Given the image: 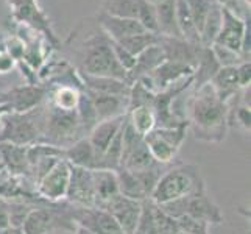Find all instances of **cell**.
Instances as JSON below:
<instances>
[{"label": "cell", "instance_id": "6da1fadb", "mask_svg": "<svg viewBox=\"0 0 251 234\" xmlns=\"http://www.w3.org/2000/svg\"><path fill=\"white\" fill-rule=\"evenodd\" d=\"M229 105L219 99L211 83L195 89L190 103V122L197 139L206 142H222L228 131Z\"/></svg>", "mask_w": 251, "mask_h": 234}, {"label": "cell", "instance_id": "c3c4849f", "mask_svg": "<svg viewBox=\"0 0 251 234\" xmlns=\"http://www.w3.org/2000/svg\"><path fill=\"white\" fill-rule=\"evenodd\" d=\"M5 167H3V162H2V159H0V172H2Z\"/></svg>", "mask_w": 251, "mask_h": 234}, {"label": "cell", "instance_id": "7dc6e473", "mask_svg": "<svg viewBox=\"0 0 251 234\" xmlns=\"http://www.w3.org/2000/svg\"><path fill=\"white\" fill-rule=\"evenodd\" d=\"M147 2H149V3H151V5H154V6H156V5H159V3H162V2H166V0H147Z\"/></svg>", "mask_w": 251, "mask_h": 234}, {"label": "cell", "instance_id": "60d3db41", "mask_svg": "<svg viewBox=\"0 0 251 234\" xmlns=\"http://www.w3.org/2000/svg\"><path fill=\"white\" fill-rule=\"evenodd\" d=\"M112 50H114V55H116V59L119 61V64L122 66L126 72L131 71L136 64V56L131 55L128 50H125L122 46L117 44V42H114V41H112Z\"/></svg>", "mask_w": 251, "mask_h": 234}, {"label": "cell", "instance_id": "d4e9b609", "mask_svg": "<svg viewBox=\"0 0 251 234\" xmlns=\"http://www.w3.org/2000/svg\"><path fill=\"white\" fill-rule=\"evenodd\" d=\"M154 10H156L159 36L183 39L176 25V0H166V2L154 6Z\"/></svg>", "mask_w": 251, "mask_h": 234}, {"label": "cell", "instance_id": "7a4b0ae2", "mask_svg": "<svg viewBox=\"0 0 251 234\" xmlns=\"http://www.w3.org/2000/svg\"><path fill=\"white\" fill-rule=\"evenodd\" d=\"M201 187H204V181L198 167L192 164H181L164 170L150 195V200L154 205L162 206L194 194Z\"/></svg>", "mask_w": 251, "mask_h": 234}, {"label": "cell", "instance_id": "cb8c5ba5", "mask_svg": "<svg viewBox=\"0 0 251 234\" xmlns=\"http://www.w3.org/2000/svg\"><path fill=\"white\" fill-rule=\"evenodd\" d=\"M215 94L219 95V99L225 103H229L231 99H234L236 95L242 91L237 83V74L236 66L234 67H220L219 72L212 77L209 81Z\"/></svg>", "mask_w": 251, "mask_h": 234}, {"label": "cell", "instance_id": "3957f363", "mask_svg": "<svg viewBox=\"0 0 251 234\" xmlns=\"http://www.w3.org/2000/svg\"><path fill=\"white\" fill-rule=\"evenodd\" d=\"M81 74L94 77H111L126 81L128 72L119 64L112 50V41L105 33H95L84 41Z\"/></svg>", "mask_w": 251, "mask_h": 234}, {"label": "cell", "instance_id": "e575fe53", "mask_svg": "<svg viewBox=\"0 0 251 234\" xmlns=\"http://www.w3.org/2000/svg\"><path fill=\"white\" fill-rule=\"evenodd\" d=\"M136 19L142 25V28L145 31L158 34V22H156V10H154V5L149 3L147 0H139V2H137Z\"/></svg>", "mask_w": 251, "mask_h": 234}, {"label": "cell", "instance_id": "b9f144b4", "mask_svg": "<svg viewBox=\"0 0 251 234\" xmlns=\"http://www.w3.org/2000/svg\"><path fill=\"white\" fill-rule=\"evenodd\" d=\"M236 74H237V83L240 89H248L251 83V63L244 61L239 66H236Z\"/></svg>", "mask_w": 251, "mask_h": 234}, {"label": "cell", "instance_id": "603a6c76", "mask_svg": "<svg viewBox=\"0 0 251 234\" xmlns=\"http://www.w3.org/2000/svg\"><path fill=\"white\" fill-rule=\"evenodd\" d=\"M81 80L86 89L100 92V94H108V95H120V97H128L131 84H128L125 80H119V78H111V77H94V75H86L81 74Z\"/></svg>", "mask_w": 251, "mask_h": 234}, {"label": "cell", "instance_id": "4dcf8cb0", "mask_svg": "<svg viewBox=\"0 0 251 234\" xmlns=\"http://www.w3.org/2000/svg\"><path fill=\"white\" fill-rule=\"evenodd\" d=\"M158 42H159L158 34L150 33V31H141V33L131 34V36H128V38L120 39L117 44H120L125 50H128L131 55L137 56L139 53H142L145 49L158 44Z\"/></svg>", "mask_w": 251, "mask_h": 234}, {"label": "cell", "instance_id": "ac0fdd59", "mask_svg": "<svg viewBox=\"0 0 251 234\" xmlns=\"http://www.w3.org/2000/svg\"><path fill=\"white\" fill-rule=\"evenodd\" d=\"M99 24L101 27V31L114 42H119L120 39L131 36V34L145 31L142 28V25L137 22V19L116 17V16H108V14H103V13L99 16Z\"/></svg>", "mask_w": 251, "mask_h": 234}, {"label": "cell", "instance_id": "f1b7e54d", "mask_svg": "<svg viewBox=\"0 0 251 234\" xmlns=\"http://www.w3.org/2000/svg\"><path fill=\"white\" fill-rule=\"evenodd\" d=\"M126 119L141 136H147L158 127L156 116H154V111L151 109V106H137L129 109L126 112Z\"/></svg>", "mask_w": 251, "mask_h": 234}, {"label": "cell", "instance_id": "1f68e13d", "mask_svg": "<svg viewBox=\"0 0 251 234\" xmlns=\"http://www.w3.org/2000/svg\"><path fill=\"white\" fill-rule=\"evenodd\" d=\"M76 116H78V120H80V125H81V130L83 133L86 134L91 130L97 125V114H95V109L92 106V102L89 99V95L86 94V91L83 89L81 91V97H80V102H78V106H76Z\"/></svg>", "mask_w": 251, "mask_h": 234}, {"label": "cell", "instance_id": "30bf717a", "mask_svg": "<svg viewBox=\"0 0 251 234\" xmlns=\"http://www.w3.org/2000/svg\"><path fill=\"white\" fill-rule=\"evenodd\" d=\"M49 97V88L44 84H22L0 92V105H6L11 112H28L41 106Z\"/></svg>", "mask_w": 251, "mask_h": 234}, {"label": "cell", "instance_id": "5bb4252c", "mask_svg": "<svg viewBox=\"0 0 251 234\" xmlns=\"http://www.w3.org/2000/svg\"><path fill=\"white\" fill-rule=\"evenodd\" d=\"M100 209H105L114 217V220L117 222L124 234H134L137 222H139L141 217L142 202H137L133 200V198H128L124 197L122 194H119L116 197H112L111 200H108Z\"/></svg>", "mask_w": 251, "mask_h": 234}, {"label": "cell", "instance_id": "d6a6232c", "mask_svg": "<svg viewBox=\"0 0 251 234\" xmlns=\"http://www.w3.org/2000/svg\"><path fill=\"white\" fill-rule=\"evenodd\" d=\"M137 2L139 0H105L103 2V14L136 19Z\"/></svg>", "mask_w": 251, "mask_h": 234}, {"label": "cell", "instance_id": "52a82bcc", "mask_svg": "<svg viewBox=\"0 0 251 234\" xmlns=\"http://www.w3.org/2000/svg\"><path fill=\"white\" fill-rule=\"evenodd\" d=\"M189 128V120L179 124L176 127H156L147 136H144V141L149 147V152L151 153L153 159L158 164H170L175 159L176 153L179 152L181 145L186 139V133Z\"/></svg>", "mask_w": 251, "mask_h": 234}, {"label": "cell", "instance_id": "f35d334b", "mask_svg": "<svg viewBox=\"0 0 251 234\" xmlns=\"http://www.w3.org/2000/svg\"><path fill=\"white\" fill-rule=\"evenodd\" d=\"M179 230L186 233V234H209V223L200 222V220H194L190 217H179L176 219Z\"/></svg>", "mask_w": 251, "mask_h": 234}, {"label": "cell", "instance_id": "4316f807", "mask_svg": "<svg viewBox=\"0 0 251 234\" xmlns=\"http://www.w3.org/2000/svg\"><path fill=\"white\" fill-rule=\"evenodd\" d=\"M81 91L74 86H56L49 89V103L63 111H76L81 97Z\"/></svg>", "mask_w": 251, "mask_h": 234}, {"label": "cell", "instance_id": "e0dca14e", "mask_svg": "<svg viewBox=\"0 0 251 234\" xmlns=\"http://www.w3.org/2000/svg\"><path fill=\"white\" fill-rule=\"evenodd\" d=\"M63 159H66L71 166L75 167H83L89 170H95L99 167V155L88 137H81L72 145L63 149Z\"/></svg>", "mask_w": 251, "mask_h": 234}, {"label": "cell", "instance_id": "5b68a950", "mask_svg": "<svg viewBox=\"0 0 251 234\" xmlns=\"http://www.w3.org/2000/svg\"><path fill=\"white\" fill-rule=\"evenodd\" d=\"M83 130L80 125L76 111H63L51 106L47 102L46 105V120L42 131V144H50L66 149L75 141L83 137Z\"/></svg>", "mask_w": 251, "mask_h": 234}, {"label": "cell", "instance_id": "9a60e30c", "mask_svg": "<svg viewBox=\"0 0 251 234\" xmlns=\"http://www.w3.org/2000/svg\"><path fill=\"white\" fill-rule=\"evenodd\" d=\"M244 31H245V17H240L237 13L232 11L229 6L222 3V27L214 44L226 47L232 52L240 53Z\"/></svg>", "mask_w": 251, "mask_h": 234}, {"label": "cell", "instance_id": "4fadbf2b", "mask_svg": "<svg viewBox=\"0 0 251 234\" xmlns=\"http://www.w3.org/2000/svg\"><path fill=\"white\" fill-rule=\"evenodd\" d=\"M66 202L74 206L95 208V190H94L92 170L71 166V178H69Z\"/></svg>", "mask_w": 251, "mask_h": 234}, {"label": "cell", "instance_id": "d590c367", "mask_svg": "<svg viewBox=\"0 0 251 234\" xmlns=\"http://www.w3.org/2000/svg\"><path fill=\"white\" fill-rule=\"evenodd\" d=\"M214 3H215V0H186V5L189 8L190 16H192V21L198 30V34H200L203 24Z\"/></svg>", "mask_w": 251, "mask_h": 234}, {"label": "cell", "instance_id": "8d00e7d4", "mask_svg": "<svg viewBox=\"0 0 251 234\" xmlns=\"http://www.w3.org/2000/svg\"><path fill=\"white\" fill-rule=\"evenodd\" d=\"M211 50H212L215 59H217V63L220 64V67H234V66H239L240 63L245 61V59L240 56V53H237V52H232V50H229L226 47L212 44Z\"/></svg>", "mask_w": 251, "mask_h": 234}, {"label": "cell", "instance_id": "83f0119b", "mask_svg": "<svg viewBox=\"0 0 251 234\" xmlns=\"http://www.w3.org/2000/svg\"><path fill=\"white\" fill-rule=\"evenodd\" d=\"M176 25L181 33V38L184 41L194 46H201L200 34H198V30L192 21V16L189 13L186 0H176Z\"/></svg>", "mask_w": 251, "mask_h": 234}, {"label": "cell", "instance_id": "ba28073f", "mask_svg": "<svg viewBox=\"0 0 251 234\" xmlns=\"http://www.w3.org/2000/svg\"><path fill=\"white\" fill-rule=\"evenodd\" d=\"M162 173V164H158V166L144 172H129L126 169L119 167L116 170L119 181V192L124 197L133 198V200L137 202H144L147 198H150Z\"/></svg>", "mask_w": 251, "mask_h": 234}, {"label": "cell", "instance_id": "8fae6325", "mask_svg": "<svg viewBox=\"0 0 251 234\" xmlns=\"http://www.w3.org/2000/svg\"><path fill=\"white\" fill-rule=\"evenodd\" d=\"M8 3L11 6L13 19L17 24L36 30L38 33L44 34L51 44H58L50 27V19L39 8L38 0H8Z\"/></svg>", "mask_w": 251, "mask_h": 234}, {"label": "cell", "instance_id": "ee69618b", "mask_svg": "<svg viewBox=\"0 0 251 234\" xmlns=\"http://www.w3.org/2000/svg\"><path fill=\"white\" fill-rule=\"evenodd\" d=\"M0 234H24L21 228H14V227H8L0 230Z\"/></svg>", "mask_w": 251, "mask_h": 234}, {"label": "cell", "instance_id": "d6986e66", "mask_svg": "<svg viewBox=\"0 0 251 234\" xmlns=\"http://www.w3.org/2000/svg\"><path fill=\"white\" fill-rule=\"evenodd\" d=\"M27 149H28V145L0 142V159L3 162V167L10 173H13L16 177H25L30 180Z\"/></svg>", "mask_w": 251, "mask_h": 234}, {"label": "cell", "instance_id": "7bdbcfd3", "mask_svg": "<svg viewBox=\"0 0 251 234\" xmlns=\"http://www.w3.org/2000/svg\"><path fill=\"white\" fill-rule=\"evenodd\" d=\"M14 64L16 63L13 61V58L5 50L0 52V74H6L8 71H11Z\"/></svg>", "mask_w": 251, "mask_h": 234}, {"label": "cell", "instance_id": "ffe728a7", "mask_svg": "<svg viewBox=\"0 0 251 234\" xmlns=\"http://www.w3.org/2000/svg\"><path fill=\"white\" fill-rule=\"evenodd\" d=\"M125 116H120V117H114V119H108V120H101V122H97L91 131L88 139L92 144V147L95 149L99 155V161H100V156L105 153V150L109 147V144L112 142V139L116 137V134L120 131L124 122H125Z\"/></svg>", "mask_w": 251, "mask_h": 234}, {"label": "cell", "instance_id": "f6af8a7d", "mask_svg": "<svg viewBox=\"0 0 251 234\" xmlns=\"http://www.w3.org/2000/svg\"><path fill=\"white\" fill-rule=\"evenodd\" d=\"M8 112H11L10 108H8L6 105H0V120H2V117H3L5 114H8Z\"/></svg>", "mask_w": 251, "mask_h": 234}, {"label": "cell", "instance_id": "7402d4cb", "mask_svg": "<svg viewBox=\"0 0 251 234\" xmlns=\"http://www.w3.org/2000/svg\"><path fill=\"white\" fill-rule=\"evenodd\" d=\"M94 190H95V208H101L112 197L119 195V181L114 170L95 169L92 170Z\"/></svg>", "mask_w": 251, "mask_h": 234}, {"label": "cell", "instance_id": "277c9868", "mask_svg": "<svg viewBox=\"0 0 251 234\" xmlns=\"http://www.w3.org/2000/svg\"><path fill=\"white\" fill-rule=\"evenodd\" d=\"M46 106L41 105L28 112H8L0 122L3 124L0 131V142L16 145H33L42 142L44 131Z\"/></svg>", "mask_w": 251, "mask_h": 234}, {"label": "cell", "instance_id": "2e32d148", "mask_svg": "<svg viewBox=\"0 0 251 234\" xmlns=\"http://www.w3.org/2000/svg\"><path fill=\"white\" fill-rule=\"evenodd\" d=\"M86 94L89 95L92 102V106L97 114V120H108L125 116L128 112V97H120V95H108V94H100L86 89Z\"/></svg>", "mask_w": 251, "mask_h": 234}, {"label": "cell", "instance_id": "ab89813d", "mask_svg": "<svg viewBox=\"0 0 251 234\" xmlns=\"http://www.w3.org/2000/svg\"><path fill=\"white\" fill-rule=\"evenodd\" d=\"M3 47H5V52H6V53L13 58V61H14V63L22 61V59H24L25 42H24L19 36H16V34L10 36L6 41H3Z\"/></svg>", "mask_w": 251, "mask_h": 234}, {"label": "cell", "instance_id": "836d02e7", "mask_svg": "<svg viewBox=\"0 0 251 234\" xmlns=\"http://www.w3.org/2000/svg\"><path fill=\"white\" fill-rule=\"evenodd\" d=\"M134 234H158L156 233V205L150 198L142 202L141 217L137 222Z\"/></svg>", "mask_w": 251, "mask_h": 234}, {"label": "cell", "instance_id": "f546056e", "mask_svg": "<svg viewBox=\"0 0 251 234\" xmlns=\"http://www.w3.org/2000/svg\"><path fill=\"white\" fill-rule=\"evenodd\" d=\"M222 27V2L215 0L209 14L203 24V28L200 31V44L201 47H211Z\"/></svg>", "mask_w": 251, "mask_h": 234}, {"label": "cell", "instance_id": "44dd1931", "mask_svg": "<svg viewBox=\"0 0 251 234\" xmlns=\"http://www.w3.org/2000/svg\"><path fill=\"white\" fill-rule=\"evenodd\" d=\"M164 61H166V55H164V50L159 44H154L149 49H145L142 53L136 56V64L126 75L128 84H133L141 77L151 74Z\"/></svg>", "mask_w": 251, "mask_h": 234}, {"label": "cell", "instance_id": "681fc988", "mask_svg": "<svg viewBox=\"0 0 251 234\" xmlns=\"http://www.w3.org/2000/svg\"><path fill=\"white\" fill-rule=\"evenodd\" d=\"M179 234H186V233H183V231H179Z\"/></svg>", "mask_w": 251, "mask_h": 234}, {"label": "cell", "instance_id": "484cf974", "mask_svg": "<svg viewBox=\"0 0 251 234\" xmlns=\"http://www.w3.org/2000/svg\"><path fill=\"white\" fill-rule=\"evenodd\" d=\"M220 64L217 63L211 47H201L200 56H198V63L194 72V86L198 89L200 86L209 83L212 77L219 72Z\"/></svg>", "mask_w": 251, "mask_h": 234}, {"label": "cell", "instance_id": "74e56055", "mask_svg": "<svg viewBox=\"0 0 251 234\" xmlns=\"http://www.w3.org/2000/svg\"><path fill=\"white\" fill-rule=\"evenodd\" d=\"M178 220L170 217L156 205V233L158 234H179Z\"/></svg>", "mask_w": 251, "mask_h": 234}, {"label": "cell", "instance_id": "7c38bea8", "mask_svg": "<svg viewBox=\"0 0 251 234\" xmlns=\"http://www.w3.org/2000/svg\"><path fill=\"white\" fill-rule=\"evenodd\" d=\"M72 222L75 227L94 234H124L114 217L100 208H81L72 205Z\"/></svg>", "mask_w": 251, "mask_h": 234}, {"label": "cell", "instance_id": "9c48e42d", "mask_svg": "<svg viewBox=\"0 0 251 234\" xmlns=\"http://www.w3.org/2000/svg\"><path fill=\"white\" fill-rule=\"evenodd\" d=\"M69 178H71V164L66 159H59L42 180L34 186V192L44 202L58 203L66 200Z\"/></svg>", "mask_w": 251, "mask_h": 234}, {"label": "cell", "instance_id": "bcb514c9", "mask_svg": "<svg viewBox=\"0 0 251 234\" xmlns=\"http://www.w3.org/2000/svg\"><path fill=\"white\" fill-rule=\"evenodd\" d=\"M74 234H94V233H91V231H88V230H84V228H80V227H75Z\"/></svg>", "mask_w": 251, "mask_h": 234}, {"label": "cell", "instance_id": "8992f818", "mask_svg": "<svg viewBox=\"0 0 251 234\" xmlns=\"http://www.w3.org/2000/svg\"><path fill=\"white\" fill-rule=\"evenodd\" d=\"M159 208L173 219L190 217L194 220L206 222L209 225H219L223 222V214L220 208L207 195L206 186L198 189L194 194L179 198V200L166 203Z\"/></svg>", "mask_w": 251, "mask_h": 234}]
</instances>
